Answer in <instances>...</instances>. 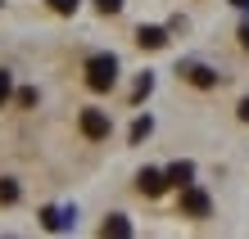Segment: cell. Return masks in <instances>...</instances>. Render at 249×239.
Returning <instances> with one entry per match:
<instances>
[{
	"mask_svg": "<svg viewBox=\"0 0 249 239\" xmlns=\"http://www.w3.org/2000/svg\"><path fill=\"white\" fill-rule=\"evenodd\" d=\"M86 86H91L95 95H105L118 86V59L113 54H91L86 59Z\"/></svg>",
	"mask_w": 249,
	"mask_h": 239,
	"instance_id": "6da1fadb",
	"label": "cell"
},
{
	"mask_svg": "<svg viewBox=\"0 0 249 239\" xmlns=\"http://www.w3.org/2000/svg\"><path fill=\"white\" fill-rule=\"evenodd\" d=\"M77 127H82L86 140H109V136H113V117H109L105 109H82Z\"/></svg>",
	"mask_w": 249,
	"mask_h": 239,
	"instance_id": "7a4b0ae2",
	"label": "cell"
},
{
	"mask_svg": "<svg viewBox=\"0 0 249 239\" xmlns=\"http://www.w3.org/2000/svg\"><path fill=\"white\" fill-rule=\"evenodd\" d=\"M213 212V199L204 190H195V185H181V217H195V221H204Z\"/></svg>",
	"mask_w": 249,
	"mask_h": 239,
	"instance_id": "3957f363",
	"label": "cell"
},
{
	"mask_svg": "<svg viewBox=\"0 0 249 239\" xmlns=\"http://www.w3.org/2000/svg\"><path fill=\"white\" fill-rule=\"evenodd\" d=\"M41 226L54 230V235L72 230V226H77V207H41Z\"/></svg>",
	"mask_w": 249,
	"mask_h": 239,
	"instance_id": "277c9868",
	"label": "cell"
},
{
	"mask_svg": "<svg viewBox=\"0 0 249 239\" xmlns=\"http://www.w3.org/2000/svg\"><path fill=\"white\" fill-rule=\"evenodd\" d=\"M177 72H181V77H186L190 86H199V91H213V86L222 81L213 68H204V64H186V68H177Z\"/></svg>",
	"mask_w": 249,
	"mask_h": 239,
	"instance_id": "5b68a950",
	"label": "cell"
},
{
	"mask_svg": "<svg viewBox=\"0 0 249 239\" xmlns=\"http://www.w3.org/2000/svg\"><path fill=\"white\" fill-rule=\"evenodd\" d=\"M136 190L145 194V199H159V194L168 190V181H163V172H159V167H145V172L136 176Z\"/></svg>",
	"mask_w": 249,
	"mask_h": 239,
	"instance_id": "8992f818",
	"label": "cell"
},
{
	"mask_svg": "<svg viewBox=\"0 0 249 239\" xmlns=\"http://www.w3.org/2000/svg\"><path fill=\"white\" fill-rule=\"evenodd\" d=\"M136 46L141 50H163L168 46V27H141V32H136Z\"/></svg>",
	"mask_w": 249,
	"mask_h": 239,
	"instance_id": "52a82bcc",
	"label": "cell"
},
{
	"mask_svg": "<svg viewBox=\"0 0 249 239\" xmlns=\"http://www.w3.org/2000/svg\"><path fill=\"white\" fill-rule=\"evenodd\" d=\"M163 181H168V185H177V190L190 185V181H195V162H186V158H181V162H172V167L163 172Z\"/></svg>",
	"mask_w": 249,
	"mask_h": 239,
	"instance_id": "ba28073f",
	"label": "cell"
},
{
	"mask_svg": "<svg viewBox=\"0 0 249 239\" xmlns=\"http://www.w3.org/2000/svg\"><path fill=\"white\" fill-rule=\"evenodd\" d=\"M100 235H105V239H109V235H113V239H127V235H131V221H127L123 212H113V217L100 221Z\"/></svg>",
	"mask_w": 249,
	"mask_h": 239,
	"instance_id": "9c48e42d",
	"label": "cell"
},
{
	"mask_svg": "<svg viewBox=\"0 0 249 239\" xmlns=\"http://www.w3.org/2000/svg\"><path fill=\"white\" fill-rule=\"evenodd\" d=\"M18 203V181L14 176H0V207H14Z\"/></svg>",
	"mask_w": 249,
	"mask_h": 239,
	"instance_id": "30bf717a",
	"label": "cell"
},
{
	"mask_svg": "<svg viewBox=\"0 0 249 239\" xmlns=\"http://www.w3.org/2000/svg\"><path fill=\"white\" fill-rule=\"evenodd\" d=\"M150 131H154V122H150V117H136V122H131V136H127V140H131V144H141L145 136H150Z\"/></svg>",
	"mask_w": 249,
	"mask_h": 239,
	"instance_id": "8fae6325",
	"label": "cell"
},
{
	"mask_svg": "<svg viewBox=\"0 0 249 239\" xmlns=\"http://www.w3.org/2000/svg\"><path fill=\"white\" fill-rule=\"evenodd\" d=\"M9 95H14V72H9V68H0V109L9 104Z\"/></svg>",
	"mask_w": 249,
	"mask_h": 239,
	"instance_id": "7c38bea8",
	"label": "cell"
},
{
	"mask_svg": "<svg viewBox=\"0 0 249 239\" xmlns=\"http://www.w3.org/2000/svg\"><path fill=\"white\" fill-rule=\"evenodd\" d=\"M150 91H154V77H150V72H141V81H136V91H131V99H145Z\"/></svg>",
	"mask_w": 249,
	"mask_h": 239,
	"instance_id": "4fadbf2b",
	"label": "cell"
},
{
	"mask_svg": "<svg viewBox=\"0 0 249 239\" xmlns=\"http://www.w3.org/2000/svg\"><path fill=\"white\" fill-rule=\"evenodd\" d=\"M46 5H50L54 14H77V5H82V0H46Z\"/></svg>",
	"mask_w": 249,
	"mask_h": 239,
	"instance_id": "5bb4252c",
	"label": "cell"
},
{
	"mask_svg": "<svg viewBox=\"0 0 249 239\" xmlns=\"http://www.w3.org/2000/svg\"><path fill=\"white\" fill-rule=\"evenodd\" d=\"M14 99H18V104H23V109H36V86H23V91H18V95H14Z\"/></svg>",
	"mask_w": 249,
	"mask_h": 239,
	"instance_id": "9a60e30c",
	"label": "cell"
},
{
	"mask_svg": "<svg viewBox=\"0 0 249 239\" xmlns=\"http://www.w3.org/2000/svg\"><path fill=\"white\" fill-rule=\"evenodd\" d=\"M95 9H100V14H118L123 0H95Z\"/></svg>",
	"mask_w": 249,
	"mask_h": 239,
	"instance_id": "2e32d148",
	"label": "cell"
},
{
	"mask_svg": "<svg viewBox=\"0 0 249 239\" xmlns=\"http://www.w3.org/2000/svg\"><path fill=\"white\" fill-rule=\"evenodd\" d=\"M236 113H240V122H249V99H240V109H236Z\"/></svg>",
	"mask_w": 249,
	"mask_h": 239,
	"instance_id": "e0dca14e",
	"label": "cell"
},
{
	"mask_svg": "<svg viewBox=\"0 0 249 239\" xmlns=\"http://www.w3.org/2000/svg\"><path fill=\"white\" fill-rule=\"evenodd\" d=\"M240 46H245V50H249V23H245V27H240Z\"/></svg>",
	"mask_w": 249,
	"mask_h": 239,
	"instance_id": "ac0fdd59",
	"label": "cell"
},
{
	"mask_svg": "<svg viewBox=\"0 0 249 239\" xmlns=\"http://www.w3.org/2000/svg\"><path fill=\"white\" fill-rule=\"evenodd\" d=\"M231 5H236V9H249V0H231Z\"/></svg>",
	"mask_w": 249,
	"mask_h": 239,
	"instance_id": "d6986e66",
	"label": "cell"
}]
</instances>
